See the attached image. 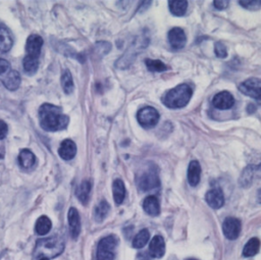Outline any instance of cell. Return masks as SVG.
<instances>
[{
    "instance_id": "obj_20",
    "label": "cell",
    "mask_w": 261,
    "mask_h": 260,
    "mask_svg": "<svg viewBox=\"0 0 261 260\" xmlns=\"http://www.w3.org/2000/svg\"><path fill=\"white\" fill-rule=\"evenodd\" d=\"M91 189H92V186H91L90 180H88V179L83 180L76 188L75 196L81 201V203H83L84 205H87V203L90 199Z\"/></svg>"
},
{
    "instance_id": "obj_24",
    "label": "cell",
    "mask_w": 261,
    "mask_h": 260,
    "mask_svg": "<svg viewBox=\"0 0 261 260\" xmlns=\"http://www.w3.org/2000/svg\"><path fill=\"white\" fill-rule=\"evenodd\" d=\"M109 210H110V205L108 204V202L105 201V200L100 201L99 204L96 206L95 211H94L95 220H96L97 222L103 221V220L106 218V216L108 215Z\"/></svg>"
},
{
    "instance_id": "obj_4",
    "label": "cell",
    "mask_w": 261,
    "mask_h": 260,
    "mask_svg": "<svg viewBox=\"0 0 261 260\" xmlns=\"http://www.w3.org/2000/svg\"><path fill=\"white\" fill-rule=\"evenodd\" d=\"M117 245L118 239L114 235L102 238L97 246V260H113Z\"/></svg>"
},
{
    "instance_id": "obj_12",
    "label": "cell",
    "mask_w": 261,
    "mask_h": 260,
    "mask_svg": "<svg viewBox=\"0 0 261 260\" xmlns=\"http://www.w3.org/2000/svg\"><path fill=\"white\" fill-rule=\"evenodd\" d=\"M0 80L6 89L9 91H15L20 85V75L18 71L9 69L0 75Z\"/></svg>"
},
{
    "instance_id": "obj_36",
    "label": "cell",
    "mask_w": 261,
    "mask_h": 260,
    "mask_svg": "<svg viewBox=\"0 0 261 260\" xmlns=\"http://www.w3.org/2000/svg\"><path fill=\"white\" fill-rule=\"evenodd\" d=\"M8 133V126L7 124L0 119V140L4 139Z\"/></svg>"
},
{
    "instance_id": "obj_10",
    "label": "cell",
    "mask_w": 261,
    "mask_h": 260,
    "mask_svg": "<svg viewBox=\"0 0 261 260\" xmlns=\"http://www.w3.org/2000/svg\"><path fill=\"white\" fill-rule=\"evenodd\" d=\"M212 104L217 109L226 110V109H229V108H231L233 106L234 98H233V96L229 92L222 91L220 93H217L213 97Z\"/></svg>"
},
{
    "instance_id": "obj_39",
    "label": "cell",
    "mask_w": 261,
    "mask_h": 260,
    "mask_svg": "<svg viewBox=\"0 0 261 260\" xmlns=\"http://www.w3.org/2000/svg\"><path fill=\"white\" fill-rule=\"evenodd\" d=\"M188 260H198V259H194V258H189Z\"/></svg>"
},
{
    "instance_id": "obj_35",
    "label": "cell",
    "mask_w": 261,
    "mask_h": 260,
    "mask_svg": "<svg viewBox=\"0 0 261 260\" xmlns=\"http://www.w3.org/2000/svg\"><path fill=\"white\" fill-rule=\"evenodd\" d=\"M10 69V64L7 60L0 57V75Z\"/></svg>"
},
{
    "instance_id": "obj_2",
    "label": "cell",
    "mask_w": 261,
    "mask_h": 260,
    "mask_svg": "<svg viewBox=\"0 0 261 260\" xmlns=\"http://www.w3.org/2000/svg\"><path fill=\"white\" fill-rule=\"evenodd\" d=\"M64 250V241L57 236L41 239L37 241L34 255L38 258H55Z\"/></svg>"
},
{
    "instance_id": "obj_22",
    "label": "cell",
    "mask_w": 261,
    "mask_h": 260,
    "mask_svg": "<svg viewBox=\"0 0 261 260\" xmlns=\"http://www.w3.org/2000/svg\"><path fill=\"white\" fill-rule=\"evenodd\" d=\"M13 44L10 32L2 24H0V52H8Z\"/></svg>"
},
{
    "instance_id": "obj_13",
    "label": "cell",
    "mask_w": 261,
    "mask_h": 260,
    "mask_svg": "<svg viewBox=\"0 0 261 260\" xmlns=\"http://www.w3.org/2000/svg\"><path fill=\"white\" fill-rule=\"evenodd\" d=\"M43 46V39L39 35H31L25 43V51L27 55L37 57L39 58V55L41 53V48Z\"/></svg>"
},
{
    "instance_id": "obj_37",
    "label": "cell",
    "mask_w": 261,
    "mask_h": 260,
    "mask_svg": "<svg viewBox=\"0 0 261 260\" xmlns=\"http://www.w3.org/2000/svg\"><path fill=\"white\" fill-rule=\"evenodd\" d=\"M4 158V148L2 146H0V159Z\"/></svg>"
},
{
    "instance_id": "obj_7",
    "label": "cell",
    "mask_w": 261,
    "mask_h": 260,
    "mask_svg": "<svg viewBox=\"0 0 261 260\" xmlns=\"http://www.w3.org/2000/svg\"><path fill=\"white\" fill-rule=\"evenodd\" d=\"M239 90L241 93L259 100L261 95V82L258 77L248 79L240 84Z\"/></svg>"
},
{
    "instance_id": "obj_18",
    "label": "cell",
    "mask_w": 261,
    "mask_h": 260,
    "mask_svg": "<svg viewBox=\"0 0 261 260\" xmlns=\"http://www.w3.org/2000/svg\"><path fill=\"white\" fill-rule=\"evenodd\" d=\"M201 177V166L197 160H192L188 167V181L192 187H196Z\"/></svg>"
},
{
    "instance_id": "obj_27",
    "label": "cell",
    "mask_w": 261,
    "mask_h": 260,
    "mask_svg": "<svg viewBox=\"0 0 261 260\" xmlns=\"http://www.w3.org/2000/svg\"><path fill=\"white\" fill-rule=\"evenodd\" d=\"M22 65H23L24 71L28 74H30V75L35 74L39 67V58L27 55L22 60Z\"/></svg>"
},
{
    "instance_id": "obj_21",
    "label": "cell",
    "mask_w": 261,
    "mask_h": 260,
    "mask_svg": "<svg viewBox=\"0 0 261 260\" xmlns=\"http://www.w3.org/2000/svg\"><path fill=\"white\" fill-rule=\"evenodd\" d=\"M113 200L117 205L122 204L125 198V187L120 178H116L112 184Z\"/></svg>"
},
{
    "instance_id": "obj_1",
    "label": "cell",
    "mask_w": 261,
    "mask_h": 260,
    "mask_svg": "<svg viewBox=\"0 0 261 260\" xmlns=\"http://www.w3.org/2000/svg\"><path fill=\"white\" fill-rule=\"evenodd\" d=\"M40 125L47 132H57L64 129L69 121V117L63 113L61 107L45 103L39 108Z\"/></svg>"
},
{
    "instance_id": "obj_14",
    "label": "cell",
    "mask_w": 261,
    "mask_h": 260,
    "mask_svg": "<svg viewBox=\"0 0 261 260\" xmlns=\"http://www.w3.org/2000/svg\"><path fill=\"white\" fill-rule=\"evenodd\" d=\"M205 200L211 208L219 209L224 204V195L220 189L215 188L206 193Z\"/></svg>"
},
{
    "instance_id": "obj_32",
    "label": "cell",
    "mask_w": 261,
    "mask_h": 260,
    "mask_svg": "<svg viewBox=\"0 0 261 260\" xmlns=\"http://www.w3.org/2000/svg\"><path fill=\"white\" fill-rule=\"evenodd\" d=\"M214 52H215L216 56L219 57V58H225L226 55H227L226 47L221 42H216L215 43V45H214Z\"/></svg>"
},
{
    "instance_id": "obj_34",
    "label": "cell",
    "mask_w": 261,
    "mask_h": 260,
    "mask_svg": "<svg viewBox=\"0 0 261 260\" xmlns=\"http://www.w3.org/2000/svg\"><path fill=\"white\" fill-rule=\"evenodd\" d=\"M229 5V2L227 0H215L213 1V6L218 9V10H222V9H225L227 6Z\"/></svg>"
},
{
    "instance_id": "obj_17",
    "label": "cell",
    "mask_w": 261,
    "mask_h": 260,
    "mask_svg": "<svg viewBox=\"0 0 261 260\" xmlns=\"http://www.w3.org/2000/svg\"><path fill=\"white\" fill-rule=\"evenodd\" d=\"M17 161H18V164L21 168L30 169L36 163V156L31 150L22 149V150H20V152L18 154Z\"/></svg>"
},
{
    "instance_id": "obj_25",
    "label": "cell",
    "mask_w": 261,
    "mask_h": 260,
    "mask_svg": "<svg viewBox=\"0 0 261 260\" xmlns=\"http://www.w3.org/2000/svg\"><path fill=\"white\" fill-rule=\"evenodd\" d=\"M168 6L170 12L175 16H182L188 9V1L179 0V1H168Z\"/></svg>"
},
{
    "instance_id": "obj_29",
    "label": "cell",
    "mask_w": 261,
    "mask_h": 260,
    "mask_svg": "<svg viewBox=\"0 0 261 260\" xmlns=\"http://www.w3.org/2000/svg\"><path fill=\"white\" fill-rule=\"evenodd\" d=\"M149 238H150V233H149L148 229L144 228V229L140 230L133 240V247L137 248V249H141V248L145 247L149 241Z\"/></svg>"
},
{
    "instance_id": "obj_9",
    "label": "cell",
    "mask_w": 261,
    "mask_h": 260,
    "mask_svg": "<svg viewBox=\"0 0 261 260\" xmlns=\"http://www.w3.org/2000/svg\"><path fill=\"white\" fill-rule=\"evenodd\" d=\"M168 42L173 50H179L185 47L187 43V37L182 29L173 28L168 32Z\"/></svg>"
},
{
    "instance_id": "obj_31",
    "label": "cell",
    "mask_w": 261,
    "mask_h": 260,
    "mask_svg": "<svg viewBox=\"0 0 261 260\" xmlns=\"http://www.w3.org/2000/svg\"><path fill=\"white\" fill-rule=\"evenodd\" d=\"M254 170H255L254 166H248L244 169L240 178V183L242 187H249L251 185L254 178Z\"/></svg>"
},
{
    "instance_id": "obj_6",
    "label": "cell",
    "mask_w": 261,
    "mask_h": 260,
    "mask_svg": "<svg viewBox=\"0 0 261 260\" xmlns=\"http://www.w3.org/2000/svg\"><path fill=\"white\" fill-rule=\"evenodd\" d=\"M159 113L158 111L151 106H146L143 107L142 109L139 110L138 114H137V118L139 123L146 128L149 127H153L158 123L159 120Z\"/></svg>"
},
{
    "instance_id": "obj_5",
    "label": "cell",
    "mask_w": 261,
    "mask_h": 260,
    "mask_svg": "<svg viewBox=\"0 0 261 260\" xmlns=\"http://www.w3.org/2000/svg\"><path fill=\"white\" fill-rule=\"evenodd\" d=\"M137 184H138V188L144 192L150 191L159 187L160 179L158 176V172L155 169V165L152 164L151 167H148L147 169H145L139 175Z\"/></svg>"
},
{
    "instance_id": "obj_11",
    "label": "cell",
    "mask_w": 261,
    "mask_h": 260,
    "mask_svg": "<svg viewBox=\"0 0 261 260\" xmlns=\"http://www.w3.org/2000/svg\"><path fill=\"white\" fill-rule=\"evenodd\" d=\"M67 218H68L70 236L73 240H76L81 233V218H80L79 211L74 207L69 208Z\"/></svg>"
},
{
    "instance_id": "obj_16",
    "label": "cell",
    "mask_w": 261,
    "mask_h": 260,
    "mask_svg": "<svg viewBox=\"0 0 261 260\" xmlns=\"http://www.w3.org/2000/svg\"><path fill=\"white\" fill-rule=\"evenodd\" d=\"M165 253V243L161 236H155L149 245V254L152 258H161Z\"/></svg>"
},
{
    "instance_id": "obj_33",
    "label": "cell",
    "mask_w": 261,
    "mask_h": 260,
    "mask_svg": "<svg viewBox=\"0 0 261 260\" xmlns=\"http://www.w3.org/2000/svg\"><path fill=\"white\" fill-rule=\"evenodd\" d=\"M244 8H247V9H250V10H257L260 8L261 6V1L259 0H255V1H240L239 2Z\"/></svg>"
},
{
    "instance_id": "obj_3",
    "label": "cell",
    "mask_w": 261,
    "mask_h": 260,
    "mask_svg": "<svg viewBox=\"0 0 261 260\" xmlns=\"http://www.w3.org/2000/svg\"><path fill=\"white\" fill-rule=\"evenodd\" d=\"M192 95V88L187 84H181L167 91L162 97L161 101L166 107L176 109L185 107L189 103Z\"/></svg>"
},
{
    "instance_id": "obj_26",
    "label": "cell",
    "mask_w": 261,
    "mask_h": 260,
    "mask_svg": "<svg viewBox=\"0 0 261 260\" xmlns=\"http://www.w3.org/2000/svg\"><path fill=\"white\" fill-rule=\"evenodd\" d=\"M260 249V241L258 238L250 239L243 249V255L245 257L255 256Z\"/></svg>"
},
{
    "instance_id": "obj_28",
    "label": "cell",
    "mask_w": 261,
    "mask_h": 260,
    "mask_svg": "<svg viewBox=\"0 0 261 260\" xmlns=\"http://www.w3.org/2000/svg\"><path fill=\"white\" fill-rule=\"evenodd\" d=\"M61 86H62L63 92L65 94L69 95V94L72 93L74 85H73V80H72L71 73H70V71L68 69H64L62 71V74H61Z\"/></svg>"
},
{
    "instance_id": "obj_15",
    "label": "cell",
    "mask_w": 261,
    "mask_h": 260,
    "mask_svg": "<svg viewBox=\"0 0 261 260\" xmlns=\"http://www.w3.org/2000/svg\"><path fill=\"white\" fill-rule=\"evenodd\" d=\"M58 154L63 160H71L76 154L75 143L70 139L63 140L58 149Z\"/></svg>"
},
{
    "instance_id": "obj_23",
    "label": "cell",
    "mask_w": 261,
    "mask_h": 260,
    "mask_svg": "<svg viewBox=\"0 0 261 260\" xmlns=\"http://www.w3.org/2000/svg\"><path fill=\"white\" fill-rule=\"evenodd\" d=\"M51 227H52V222H51L50 218L46 215H42L36 221L35 230L38 235L44 236V235H47L50 231Z\"/></svg>"
},
{
    "instance_id": "obj_30",
    "label": "cell",
    "mask_w": 261,
    "mask_h": 260,
    "mask_svg": "<svg viewBox=\"0 0 261 260\" xmlns=\"http://www.w3.org/2000/svg\"><path fill=\"white\" fill-rule=\"evenodd\" d=\"M145 64L148 68L149 71L152 72H161L167 69V66L165 65V63H163L161 60L159 59H146L145 60Z\"/></svg>"
},
{
    "instance_id": "obj_8",
    "label": "cell",
    "mask_w": 261,
    "mask_h": 260,
    "mask_svg": "<svg viewBox=\"0 0 261 260\" xmlns=\"http://www.w3.org/2000/svg\"><path fill=\"white\" fill-rule=\"evenodd\" d=\"M241 221L236 217H227L222 223V231L226 239L236 240L241 232Z\"/></svg>"
},
{
    "instance_id": "obj_19",
    "label": "cell",
    "mask_w": 261,
    "mask_h": 260,
    "mask_svg": "<svg viewBox=\"0 0 261 260\" xmlns=\"http://www.w3.org/2000/svg\"><path fill=\"white\" fill-rule=\"evenodd\" d=\"M143 208L145 212L151 216H157L160 213V203L157 197L151 195L145 198L143 203Z\"/></svg>"
},
{
    "instance_id": "obj_38",
    "label": "cell",
    "mask_w": 261,
    "mask_h": 260,
    "mask_svg": "<svg viewBox=\"0 0 261 260\" xmlns=\"http://www.w3.org/2000/svg\"><path fill=\"white\" fill-rule=\"evenodd\" d=\"M39 260H50L48 258H39Z\"/></svg>"
}]
</instances>
